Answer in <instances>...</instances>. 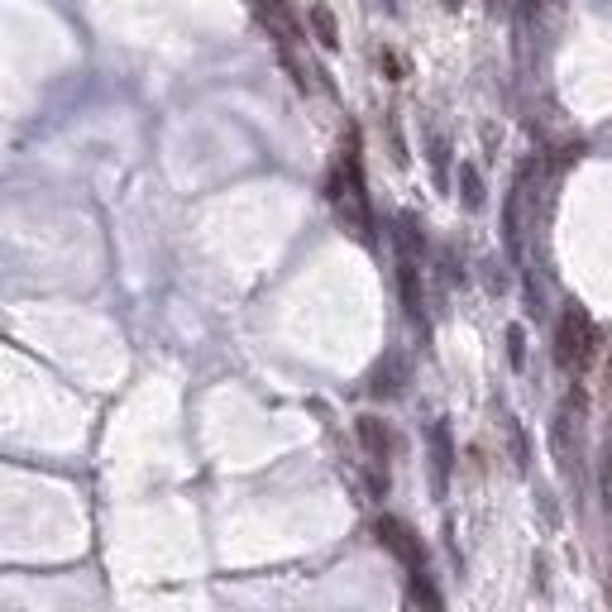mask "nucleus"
Here are the masks:
<instances>
[{
	"label": "nucleus",
	"instance_id": "6e6552de",
	"mask_svg": "<svg viewBox=\"0 0 612 612\" xmlns=\"http://www.w3.org/2000/svg\"><path fill=\"white\" fill-rule=\"evenodd\" d=\"M459 187H464V206H483V182L474 163H459Z\"/></svg>",
	"mask_w": 612,
	"mask_h": 612
},
{
	"label": "nucleus",
	"instance_id": "f8f14e48",
	"mask_svg": "<svg viewBox=\"0 0 612 612\" xmlns=\"http://www.w3.org/2000/svg\"><path fill=\"white\" fill-rule=\"evenodd\" d=\"M608 388H612V359H608Z\"/></svg>",
	"mask_w": 612,
	"mask_h": 612
},
{
	"label": "nucleus",
	"instance_id": "9b49d317",
	"mask_svg": "<svg viewBox=\"0 0 612 612\" xmlns=\"http://www.w3.org/2000/svg\"><path fill=\"white\" fill-rule=\"evenodd\" d=\"M378 63H383V67H388V72H393V77H402V63H397V58H393V53H378Z\"/></svg>",
	"mask_w": 612,
	"mask_h": 612
},
{
	"label": "nucleus",
	"instance_id": "423d86ee",
	"mask_svg": "<svg viewBox=\"0 0 612 612\" xmlns=\"http://www.w3.org/2000/svg\"><path fill=\"white\" fill-rule=\"evenodd\" d=\"M311 29H316L321 48H340V29H335V15L326 5H311Z\"/></svg>",
	"mask_w": 612,
	"mask_h": 612
},
{
	"label": "nucleus",
	"instance_id": "f257e3e1",
	"mask_svg": "<svg viewBox=\"0 0 612 612\" xmlns=\"http://www.w3.org/2000/svg\"><path fill=\"white\" fill-rule=\"evenodd\" d=\"M330 201H335V211L345 216L359 240H369L373 230V216H369V192H364V173H359V139H350V149H345V163H340V173L330 177Z\"/></svg>",
	"mask_w": 612,
	"mask_h": 612
},
{
	"label": "nucleus",
	"instance_id": "39448f33",
	"mask_svg": "<svg viewBox=\"0 0 612 612\" xmlns=\"http://www.w3.org/2000/svg\"><path fill=\"white\" fill-rule=\"evenodd\" d=\"M397 283H402V302H407V316H421V287H416V254H402V259H397Z\"/></svg>",
	"mask_w": 612,
	"mask_h": 612
},
{
	"label": "nucleus",
	"instance_id": "0eeeda50",
	"mask_svg": "<svg viewBox=\"0 0 612 612\" xmlns=\"http://www.w3.org/2000/svg\"><path fill=\"white\" fill-rule=\"evenodd\" d=\"M431 445H436V483L445 488V474H450V431L445 426H431Z\"/></svg>",
	"mask_w": 612,
	"mask_h": 612
},
{
	"label": "nucleus",
	"instance_id": "1a4fd4ad",
	"mask_svg": "<svg viewBox=\"0 0 612 612\" xmlns=\"http://www.w3.org/2000/svg\"><path fill=\"white\" fill-rule=\"evenodd\" d=\"M507 440H512V459H517V469H526V440H522V426L507 416Z\"/></svg>",
	"mask_w": 612,
	"mask_h": 612
},
{
	"label": "nucleus",
	"instance_id": "ddd939ff",
	"mask_svg": "<svg viewBox=\"0 0 612 612\" xmlns=\"http://www.w3.org/2000/svg\"><path fill=\"white\" fill-rule=\"evenodd\" d=\"M445 5H450V10H459V0H445Z\"/></svg>",
	"mask_w": 612,
	"mask_h": 612
},
{
	"label": "nucleus",
	"instance_id": "7ed1b4c3",
	"mask_svg": "<svg viewBox=\"0 0 612 612\" xmlns=\"http://www.w3.org/2000/svg\"><path fill=\"white\" fill-rule=\"evenodd\" d=\"M373 536H378V546L393 550L397 560L407 565V574H412V579H421V574H426L421 541L412 536V526H407V522H397V517H378V522H373Z\"/></svg>",
	"mask_w": 612,
	"mask_h": 612
},
{
	"label": "nucleus",
	"instance_id": "9d476101",
	"mask_svg": "<svg viewBox=\"0 0 612 612\" xmlns=\"http://www.w3.org/2000/svg\"><path fill=\"white\" fill-rule=\"evenodd\" d=\"M522 326H512L507 330V359H512V364H522Z\"/></svg>",
	"mask_w": 612,
	"mask_h": 612
},
{
	"label": "nucleus",
	"instance_id": "20e7f679",
	"mask_svg": "<svg viewBox=\"0 0 612 612\" xmlns=\"http://www.w3.org/2000/svg\"><path fill=\"white\" fill-rule=\"evenodd\" d=\"M354 431H359V445H364L369 464L383 469V464H388V431H383V421H378V416H359Z\"/></svg>",
	"mask_w": 612,
	"mask_h": 612
},
{
	"label": "nucleus",
	"instance_id": "f03ea898",
	"mask_svg": "<svg viewBox=\"0 0 612 612\" xmlns=\"http://www.w3.org/2000/svg\"><path fill=\"white\" fill-rule=\"evenodd\" d=\"M593 350H598V330H593L589 311L584 306H565L560 321H555V359H560V369L579 373L593 359Z\"/></svg>",
	"mask_w": 612,
	"mask_h": 612
}]
</instances>
